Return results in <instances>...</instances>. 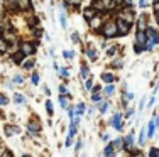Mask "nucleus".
I'll list each match as a JSON object with an SVG mask.
<instances>
[{"mask_svg": "<svg viewBox=\"0 0 159 157\" xmlns=\"http://www.w3.org/2000/svg\"><path fill=\"white\" fill-rule=\"evenodd\" d=\"M103 154H105V155H112V154H115V150H113V145H112V144L108 145V147H105Z\"/></svg>", "mask_w": 159, "mask_h": 157, "instance_id": "nucleus-19", "label": "nucleus"}, {"mask_svg": "<svg viewBox=\"0 0 159 157\" xmlns=\"http://www.w3.org/2000/svg\"><path fill=\"white\" fill-rule=\"evenodd\" d=\"M32 66H34V61H32V59H29V61L24 63V68H25V69H32Z\"/></svg>", "mask_w": 159, "mask_h": 157, "instance_id": "nucleus-26", "label": "nucleus"}, {"mask_svg": "<svg viewBox=\"0 0 159 157\" xmlns=\"http://www.w3.org/2000/svg\"><path fill=\"white\" fill-rule=\"evenodd\" d=\"M20 51L24 52V54L31 56V54H34V51H36V49H34V46H32V44H29V42H24V44L20 46Z\"/></svg>", "mask_w": 159, "mask_h": 157, "instance_id": "nucleus-5", "label": "nucleus"}, {"mask_svg": "<svg viewBox=\"0 0 159 157\" xmlns=\"http://www.w3.org/2000/svg\"><path fill=\"white\" fill-rule=\"evenodd\" d=\"M63 56H64L66 59H71V58L75 56V52H71V51H64V52H63Z\"/></svg>", "mask_w": 159, "mask_h": 157, "instance_id": "nucleus-30", "label": "nucleus"}, {"mask_svg": "<svg viewBox=\"0 0 159 157\" xmlns=\"http://www.w3.org/2000/svg\"><path fill=\"white\" fill-rule=\"evenodd\" d=\"M146 3H147L146 0H141V5H142V7H146Z\"/></svg>", "mask_w": 159, "mask_h": 157, "instance_id": "nucleus-49", "label": "nucleus"}, {"mask_svg": "<svg viewBox=\"0 0 159 157\" xmlns=\"http://www.w3.org/2000/svg\"><path fill=\"white\" fill-rule=\"evenodd\" d=\"M71 37H73V42H78V32H75Z\"/></svg>", "mask_w": 159, "mask_h": 157, "instance_id": "nucleus-41", "label": "nucleus"}, {"mask_svg": "<svg viewBox=\"0 0 159 157\" xmlns=\"http://www.w3.org/2000/svg\"><path fill=\"white\" fill-rule=\"evenodd\" d=\"M0 51H7V41L5 39H0Z\"/></svg>", "mask_w": 159, "mask_h": 157, "instance_id": "nucleus-25", "label": "nucleus"}, {"mask_svg": "<svg viewBox=\"0 0 159 157\" xmlns=\"http://www.w3.org/2000/svg\"><path fill=\"white\" fill-rule=\"evenodd\" d=\"M76 111H78V115H80V113H83V111H85V105L80 103V105H78V108H76Z\"/></svg>", "mask_w": 159, "mask_h": 157, "instance_id": "nucleus-34", "label": "nucleus"}, {"mask_svg": "<svg viewBox=\"0 0 159 157\" xmlns=\"http://www.w3.org/2000/svg\"><path fill=\"white\" fill-rule=\"evenodd\" d=\"M29 133H31L32 137H36L37 133H39V125H37L36 122H29Z\"/></svg>", "mask_w": 159, "mask_h": 157, "instance_id": "nucleus-7", "label": "nucleus"}, {"mask_svg": "<svg viewBox=\"0 0 159 157\" xmlns=\"http://www.w3.org/2000/svg\"><path fill=\"white\" fill-rule=\"evenodd\" d=\"M32 83H34V85L39 83V76H37V74H32Z\"/></svg>", "mask_w": 159, "mask_h": 157, "instance_id": "nucleus-37", "label": "nucleus"}, {"mask_svg": "<svg viewBox=\"0 0 159 157\" xmlns=\"http://www.w3.org/2000/svg\"><path fill=\"white\" fill-rule=\"evenodd\" d=\"M92 86H93V85H92V81L88 80V81H86V88H88V89H92Z\"/></svg>", "mask_w": 159, "mask_h": 157, "instance_id": "nucleus-44", "label": "nucleus"}, {"mask_svg": "<svg viewBox=\"0 0 159 157\" xmlns=\"http://www.w3.org/2000/svg\"><path fill=\"white\" fill-rule=\"evenodd\" d=\"M146 42H147V34L144 31H139L137 32V44H144L146 46Z\"/></svg>", "mask_w": 159, "mask_h": 157, "instance_id": "nucleus-9", "label": "nucleus"}, {"mask_svg": "<svg viewBox=\"0 0 159 157\" xmlns=\"http://www.w3.org/2000/svg\"><path fill=\"white\" fill-rule=\"evenodd\" d=\"M154 2H159V0H154Z\"/></svg>", "mask_w": 159, "mask_h": 157, "instance_id": "nucleus-52", "label": "nucleus"}, {"mask_svg": "<svg viewBox=\"0 0 159 157\" xmlns=\"http://www.w3.org/2000/svg\"><path fill=\"white\" fill-rule=\"evenodd\" d=\"M59 20H61V25H63V27H66V17H64V14H61V15H59Z\"/></svg>", "mask_w": 159, "mask_h": 157, "instance_id": "nucleus-35", "label": "nucleus"}, {"mask_svg": "<svg viewBox=\"0 0 159 157\" xmlns=\"http://www.w3.org/2000/svg\"><path fill=\"white\" fill-rule=\"evenodd\" d=\"M103 34L107 37H113L115 34H119V31H117V22H108L103 29Z\"/></svg>", "mask_w": 159, "mask_h": 157, "instance_id": "nucleus-3", "label": "nucleus"}, {"mask_svg": "<svg viewBox=\"0 0 159 157\" xmlns=\"http://www.w3.org/2000/svg\"><path fill=\"white\" fill-rule=\"evenodd\" d=\"M92 98H93V102H98V100H100V95H98V93H95V95H93Z\"/></svg>", "mask_w": 159, "mask_h": 157, "instance_id": "nucleus-40", "label": "nucleus"}, {"mask_svg": "<svg viewBox=\"0 0 159 157\" xmlns=\"http://www.w3.org/2000/svg\"><path fill=\"white\" fill-rule=\"evenodd\" d=\"M68 2L73 3V5H80V2H81V0H68Z\"/></svg>", "mask_w": 159, "mask_h": 157, "instance_id": "nucleus-39", "label": "nucleus"}, {"mask_svg": "<svg viewBox=\"0 0 159 157\" xmlns=\"http://www.w3.org/2000/svg\"><path fill=\"white\" fill-rule=\"evenodd\" d=\"M81 76L83 78H88V68H86V66H83V68H81Z\"/></svg>", "mask_w": 159, "mask_h": 157, "instance_id": "nucleus-32", "label": "nucleus"}, {"mask_svg": "<svg viewBox=\"0 0 159 157\" xmlns=\"http://www.w3.org/2000/svg\"><path fill=\"white\" fill-rule=\"evenodd\" d=\"M102 80H103L105 83H112V81L115 80V76H112L110 73H103V74H102Z\"/></svg>", "mask_w": 159, "mask_h": 157, "instance_id": "nucleus-13", "label": "nucleus"}, {"mask_svg": "<svg viewBox=\"0 0 159 157\" xmlns=\"http://www.w3.org/2000/svg\"><path fill=\"white\" fill-rule=\"evenodd\" d=\"M146 34H147V39H149L146 44H151V46H154V44L159 42V36H157V32L154 31V29L147 27V32H146Z\"/></svg>", "mask_w": 159, "mask_h": 157, "instance_id": "nucleus-4", "label": "nucleus"}, {"mask_svg": "<svg viewBox=\"0 0 159 157\" xmlns=\"http://www.w3.org/2000/svg\"><path fill=\"white\" fill-rule=\"evenodd\" d=\"M154 127H156V123L151 122V123H149V133H147V137H152V135H154Z\"/></svg>", "mask_w": 159, "mask_h": 157, "instance_id": "nucleus-24", "label": "nucleus"}, {"mask_svg": "<svg viewBox=\"0 0 159 157\" xmlns=\"http://www.w3.org/2000/svg\"><path fill=\"white\" fill-rule=\"evenodd\" d=\"M22 81H24V80H22V76H20V74H17V76H14V83H17V85H20V83H22Z\"/></svg>", "mask_w": 159, "mask_h": 157, "instance_id": "nucleus-33", "label": "nucleus"}, {"mask_svg": "<svg viewBox=\"0 0 159 157\" xmlns=\"http://www.w3.org/2000/svg\"><path fill=\"white\" fill-rule=\"evenodd\" d=\"M156 17H157V22H159V10H157V14H156Z\"/></svg>", "mask_w": 159, "mask_h": 157, "instance_id": "nucleus-51", "label": "nucleus"}, {"mask_svg": "<svg viewBox=\"0 0 159 157\" xmlns=\"http://www.w3.org/2000/svg\"><path fill=\"white\" fill-rule=\"evenodd\" d=\"M156 125H159V117L156 118Z\"/></svg>", "mask_w": 159, "mask_h": 157, "instance_id": "nucleus-50", "label": "nucleus"}, {"mask_svg": "<svg viewBox=\"0 0 159 157\" xmlns=\"http://www.w3.org/2000/svg\"><path fill=\"white\" fill-rule=\"evenodd\" d=\"M59 103H61V107H64V108L68 107V102L64 100V96H59Z\"/></svg>", "mask_w": 159, "mask_h": 157, "instance_id": "nucleus-36", "label": "nucleus"}, {"mask_svg": "<svg viewBox=\"0 0 159 157\" xmlns=\"http://www.w3.org/2000/svg\"><path fill=\"white\" fill-rule=\"evenodd\" d=\"M14 100H16V103H24V102H25L22 95H16V96H14Z\"/></svg>", "mask_w": 159, "mask_h": 157, "instance_id": "nucleus-28", "label": "nucleus"}, {"mask_svg": "<svg viewBox=\"0 0 159 157\" xmlns=\"http://www.w3.org/2000/svg\"><path fill=\"white\" fill-rule=\"evenodd\" d=\"M31 7V0H19V9L20 10H25Z\"/></svg>", "mask_w": 159, "mask_h": 157, "instance_id": "nucleus-11", "label": "nucleus"}, {"mask_svg": "<svg viewBox=\"0 0 159 157\" xmlns=\"http://www.w3.org/2000/svg\"><path fill=\"white\" fill-rule=\"evenodd\" d=\"M147 29V24H146V15H142L139 19V31H146Z\"/></svg>", "mask_w": 159, "mask_h": 157, "instance_id": "nucleus-14", "label": "nucleus"}, {"mask_svg": "<svg viewBox=\"0 0 159 157\" xmlns=\"http://www.w3.org/2000/svg\"><path fill=\"white\" fill-rule=\"evenodd\" d=\"M132 96H134V95H132V93H125V100H130Z\"/></svg>", "mask_w": 159, "mask_h": 157, "instance_id": "nucleus-45", "label": "nucleus"}, {"mask_svg": "<svg viewBox=\"0 0 159 157\" xmlns=\"http://www.w3.org/2000/svg\"><path fill=\"white\" fill-rule=\"evenodd\" d=\"M144 103H146V98H142V100H141V107H139V108H141V110L144 108Z\"/></svg>", "mask_w": 159, "mask_h": 157, "instance_id": "nucleus-47", "label": "nucleus"}, {"mask_svg": "<svg viewBox=\"0 0 159 157\" xmlns=\"http://www.w3.org/2000/svg\"><path fill=\"white\" fill-rule=\"evenodd\" d=\"M5 37H3V39L5 41H14V32H10V31H5V34H3Z\"/></svg>", "mask_w": 159, "mask_h": 157, "instance_id": "nucleus-23", "label": "nucleus"}, {"mask_svg": "<svg viewBox=\"0 0 159 157\" xmlns=\"http://www.w3.org/2000/svg\"><path fill=\"white\" fill-rule=\"evenodd\" d=\"M68 74H70V73H68L66 69H61V76H64V78H68Z\"/></svg>", "mask_w": 159, "mask_h": 157, "instance_id": "nucleus-43", "label": "nucleus"}, {"mask_svg": "<svg viewBox=\"0 0 159 157\" xmlns=\"http://www.w3.org/2000/svg\"><path fill=\"white\" fill-rule=\"evenodd\" d=\"M117 49H119V47H110V51H108V54H110V56H113V54L117 52Z\"/></svg>", "mask_w": 159, "mask_h": 157, "instance_id": "nucleus-38", "label": "nucleus"}, {"mask_svg": "<svg viewBox=\"0 0 159 157\" xmlns=\"http://www.w3.org/2000/svg\"><path fill=\"white\" fill-rule=\"evenodd\" d=\"M90 22H92V27H93V29H98V27H100V24H102V19L98 17V15H95Z\"/></svg>", "mask_w": 159, "mask_h": 157, "instance_id": "nucleus-12", "label": "nucleus"}, {"mask_svg": "<svg viewBox=\"0 0 159 157\" xmlns=\"http://www.w3.org/2000/svg\"><path fill=\"white\" fill-rule=\"evenodd\" d=\"M22 56H25V54H24L22 51H19L17 54L14 56V61H16V63H20V61H22Z\"/></svg>", "mask_w": 159, "mask_h": 157, "instance_id": "nucleus-21", "label": "nucleus"}, {"mask_svg": "<svg viewBox=\"0 0 159 157\" xmlns=\"http://www.w3.org/2000/svg\"><path fill=\"white\" fill-rule=\"evenodd\" d=\"M120 118H122V117H120V115H119V113H117V115H115V117H113V118H112V122H110V123H112V125H113V127H115V129H117V130H120V129H122V120H120Z\"/></svg>", "mask_w": 159, "mask_h": 157, "instance_id": "nucleus-8", "label": "nucleus"}, {"mask_svg": "<svg viewBox=\"0 0 159 157\" xmlns=\"http://www.w3.org/2000/svg\"><path fill=\"white\" fill-rule=\"evenodd\" d=\"M117 31H119V34L125 36L129 31H130V22L124 20V19H119L117 20Z\"/></svg>", "mask_w": 159, "mask_h": 157, "instance_id": "nucleus-2", "label": "nucleus"}, {"mask_svg": "<svg viewBox=\"0 0 159 157\" xmlns=\"http://www.w3.org/2000/svg\"><path fill=\"white\" fill-rule=\"evenodd\" d=\"M108 107H110V103H108V102H103V103H100V111H102V113H105V111L108 110Z\"/></svg>", "mask_w": 159, "mask_h": 157, "instance_id": "nucleus-20", "label": "nucleus"}, {"mask_svg": "<svg viewBox=\"0 0 159 157\" xmlns=\"http://www.w3.org/2000/svg\"><path fill=\"white\" fill-rule=\"evenodd\" d=\"M115 7V3H112L110 0H95L93 2V9L95 10H107V9H112Z\"/></svg>", "mask_w": 159, "mask_h": 157, "instance_id": "nucleus-1", "label": "nucleus"}, {"mask_svg": "<svg viewBox=\"0 0 159 157\" xmlns=\"http://www.w3.org/2000/svg\"><path fill=\"white\" fill-rule=\"evenodd\" d=\"M9 103V98H7L5 95H2V93H0V105H7Z\"/></svg>", "mask_w": 159, "mask_h": 157, "instance_id": "nucleus-27", "label": "nucleus"}, {"mask_svg": "<svg viewBox=\"0 0 159 157\" xmlns=\"http://www.w3.org/2000/svg\"><path fill=\"white\" fill-rule=\"evenodd\" d=\"M80 149H81V140L76 142V150H80Z\"/></svg>", "mask_w": 159, "mask_h": 157, "instance_id": "nucleus-46", "label": "nucleus"}, {"mask_svg": "<svg viewBox=\"0 0 159 157\" xmlns=\"http://www.w3.org/2000/svg\"><path fill=\"white\" fill-rule=\"evenodd\" d=\"M83 15H85V19H88V20H92V19L95 17L97 14H95V10H93V9H85V10H83Z\"/></svg>", "mask_w": 159, "mask_h": 157, "instance_id": "nucleus-10", "label": "nucleus"}, {"mask_svg": "<svg viewBox=\"0 0 159 157\" xmlns=\"http://www.w3.org/2000/svg\"><path fill=\"white\" fill-rule=\"evenodd\" d=\"M124 144H125L127 149H132V145H134V135H129L125 140H124Z\"/></svg>", "mask_w": 159, "mask_h": 157, "instance_id": "nucleus-15", "label": "nucleus"}, {"mask_svg": "<svg viewBox=\"0 0 159 157\" xmlns=\"http://www.w3.org/2000/svg\"><path fill=\"white\" fill-rule=\"evenodd\" d=\"M146 132H147L146 129H144L142 132H141V137H139V142H141V144H144V142H146Z\"/></svg>", "mask_w": 159, "mask_h": 157, "instance_id": "nucleus-29", "label": "nucleus"}, {"mask_svg": "<svg viewBox=\"0 0 159 157\" xmlns=\"http://www.w3.org/2000/svg\"><path fill=\"white\" fill-rule=\"evenodd\" d=\"M59 91H61V93H66V88H64L63 85H61V86H59Z\"/></svg>", "mask_w": 159, "mask_h": 157, "instance_id": "nucleus-48", "label": "nucleus"}, {"mask_svg": "<svg viewBox=\"0 0 159 157\" xmlns=\"http://www.w3.org/2000/svg\"><path fill=\"white\" fill-rule=\"evenodd\" d=\"M112 145H113V149H122L124 147V140L122 139H117V140L112 142Z\"/></svg>", "mask_w": 159, "mask_h": 157, "instance_id": "nucleus-16", "label": "nucleus"}, {"mask_svg": "<svg viewBox=\"0 0 159 157\" xmlns=\"http://www.w3.org/2000/svg\"><path fill=\"white\" fill-rule=\"evenodd\" d=\"M120 19H124V20H127V22H132V19H134V14H132L130 9H125L124 12H120Z\"/></svg>", "mask_w": 159, "mask_h": 157, "instance_id": "nucleus-6", "label": "nucleus"}, {"mask_svg": "<svg viewBox=\"0 0 159 157\" xmlns=\"http://www.w3.org/2000/svg\"><path fill=\"white\" fill-rule=\"evenodd\" d=\"M97 56H98L97 49H95V47H90V49H88V58L90 59H97Z\"/></svg>", "mask_w": 159, "mask_h": 157, "instance_id": "nucleus-17", "label": "nucleus"}, {"mask_svg": "<svg viewBox=\"0 0 159 157\" xmlns=\"http://www.w3.org/2000/svg\"><path fill=\"white\" fill-rule=\"evenodd\" d=\"M46 110H48L49 115H52V103L51 102H46Z\"/></svg>", "mask_w": 159, "mask_h": 157, "instance_id": "nucleus-31", "label": "nucleus"}, {"mask_svg": "<svg viewBox=\"0 0 159 157\" xmlns=\"http://www.w3.org/2000/svg\"><path fill=\"white\" fill-rule=\"evenodd\" d=\"M113 93H115V88L112 86V83H108V86L105 88V95H108V96H112Z\"/></svg>", "mask_w": 159, "mask_h": 157, "instance_id": "nucleus-18", "label": "nucleus"}, {"mask_svg": "<svg viewBox=\"0 0 159 157\" xmlns=\"http://www.w3.org/2000/svg\"><path fill=\"white\" fill-rule=\"evenodd\" d=\"M151 155H159V150L157 149H152V150H151Z\"/></svg>", "mask_w": 159, "mask_h": 157, "instance_id": "nucleus-42", "label": "nucleus"}, {"mask_svg": "<svg viewBox=\"0 0 159 157\" xmlns=\"http://www.w3.org/2000/svg\"><path fill=\"white\" fill-rule=\"evenodd\" d=\"M16 132H17L16 127H5V133H7V135H12V133H16Z\"/></svg>", "mask_w": 159, "mask_h": 157, "instance_id": "nucleus-22", "label": "nucleus"}]
</instances>
